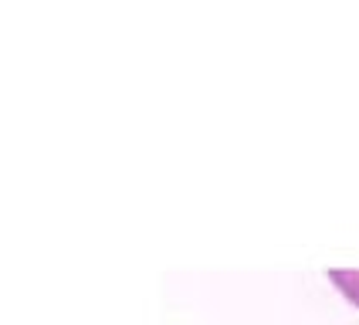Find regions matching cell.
<instances>
[{
	"label": "cell",
	"instance_id": "6da1fadb",
	"mask_svg": "<svg viewBox=\"0 0 359 325\" xmlns=\"http://www.w3.org/2000/svg\"><path fill=\"white\" fill-rule=\"evenodd\" d=\"M329 282L339 288V295L359 308V271H329Z\"/></svg>",
	"mask_w": 359,
	"mask_h": 325
}]
</instances>
